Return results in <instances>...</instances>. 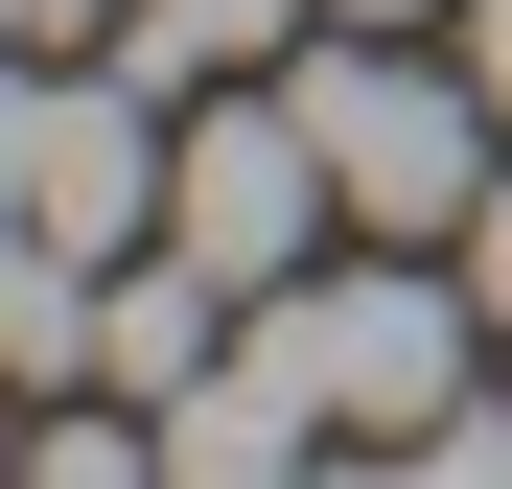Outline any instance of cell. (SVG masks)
<instances>
[{"label":"cell","mask_w":512,"mask_h":489,"mask_svg":"<svg viewBox=\"0 0 512 489\" xmlns=\"http://www.w3.org/2000/svg\"><path fill=\"white\" fill-rule=\"evenodd\" d=\"M280 94H303V140H326V187H350L373 257H419V233L489 210V70H419V47H373V24H326Z\"/></svg>","instance_id":"cell-1"},{"label":"cell","mask_w":512,"mask_h":489,"mask_svg":"<svg viewBox=\"0 0 512 489\" xmlns=\"http://www.w3.org/2000/svg\"><path fill=\"white\" fill-rule=\"evenodd\" d=\"M233 350H280V373H303L350 443H419V420L466 396V303L419 280V257H373V280H280V303L233 326Z\"/></svg>","instance_id":"cell-2"},{"label":"cell","mask_w":512,"mask_h":489,"mask_svg":"<svg viewBox=\"0 0 512 489\" xmlns=\"http://www.w3.org/2000/svg\"><path fill=\"white\" fill-rule=\"evenodd\" d=\"M0 233L140 257L163 233V70H24V117H0Z\"/></svg>","instance_id":"cell-3"},{"label":"cell","mask_w":512,"mask_h":489,"mask_svg":"<svg viewBox=\"0 0 512 489\" xmlns=\"http://www.w3.org/2000/svg\"><path fill=\"white\" fill-rule=\"evenodd\" d=\"M326 210H350V187H326V140H303V94H210L187 140H163V257H210L233 303H280Z\"/></svg>","instance_id":"cell-4"},{"label":"cell","mask_w":512,"mask_h":489,"mask_svg":"<svg viewBox=\"0 0 512 489\" xmlns=\"http://www.w3.org/2000/svg\"><path fill=\"white\" fill-rule=\"evenodd\" d=\"M303 24H326V0H140V24H117V70L210 94V70H303Z\"/></svg>","instance_id":"cell-5"},{"label":"cell","mask_w":512,"mask_h":489,"mask_svg":"<svg viewBox=\"0 0 512 489\" xmlns=\"http://www.w3.org/2000/svg\"><path fill=\"white\" fill-rule=\"evenodd\" d=\"M466 303L512 326V163H489V210H466Z\"/></svg>","instance_id":"cell-6"},{"label":"cell","mask_w":512,"mask_h":489,"mask_svg":"<svg viewBox=\"0 0 512 489\" xmlns=\"http://www.w3.org/2000/svg\"><path fill=\"white\" fill-rule=\"evenodd\" d=\"M466 70H489V117H512V0H466Z\"/></svg>","instance_id":"cell-7"},{"label":"cell","mask_w":512,"mask_h":489,"mask_svg":"<svg viewBox=\"0 0 512 489\" xmlns=\"http://www.w3.org/2000/svg\"><path fill=\"white\" fill-rule=\"evenodd\" d=\"M24 24H47V47H94V24H140V0H24Z\"/></svg>","instance_id":"cell-8"},{"label":"cell","mask_w":512,"mask_h":489,"mask_svg":"<svg viewBox=\"0 0 512 489\" xmlns=\"http://www.w3.org/2000/svg\"><path fill=\"white\" fill-rule=\"evenodd\" d=\"M326 24H419V0H326Z\"/></svg>","instance_id":"cell-9"}]
</instances>
